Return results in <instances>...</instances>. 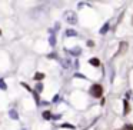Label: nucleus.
Here are the masks:
<instances>
[{
  "instance_id": "obj_1",
  "label": "nucleus",
  "mask_w": 133,
  "mask_h": 130,
  "mask_svg": "<svg viewBox=\"0 0 133 130\" xmlns=\"http://www.w3.org/2000/svg\"><path fill=\"white\" fill-rule=\"evenodd\" d=\"M90 93H92L93 97H102V94H103L102 86L100 84H93L92 86V89H90Z\"/></svg>"
},
{
  "instance_id": "obj_2",
  "label": "nucleus",
  "mask_w": 133,
  "mask_h": 130,
  "mask_svg": "<svg viewBox=\"0 0 133 130\" xmlns=\"http://www.w3.org/2000/svg\"><path fill=\"white\" fill-rule=\"evenodd\" d=\"M129 45L126 43V41H120V46H119V53L117 54H124L126 53V50H127Z\"/></svg>"
},
{
  "instance_id": "obj_3",
  "label": "nucleus",
  "mask_w": 133,
  "mask_h": 130,
  "mask_svg": "<svg viewBox=\"0 0 133 130\" xmlns=\"http://www.w3.org/2000/svg\"><path fill=\"white\" fill-rule=\"evenodd\" d=\"M89 63H90L92 66H96V67H97L99 64H100V62H99V59H96V57H92L90 60H89Z\"/></svg>"
},
{
  "instance_id": "obj_4",
  "label": "nucleus",
  "mask_w": 133,
  "mask_h": 130,
  "mask_svg": "<svg viewBox=\"0 0 133 130\" xmlns=\"http://www.w3.org/2000/svg\"><path fill=\"white\" fill-rule=\"evenodd\" d=\"M123 104H124V114H127V113L130 112V107H129V103H127V102H126V100H124V102H123Z\"/></svg>"
},
{
  "instance_id": "obj_5",
  "label": "nucleus",
  "mask_w": 133,
  "mask_h": 130,
  "mask_svg": "<svg viewBox=\"0 0 133 130\" xmlns=\"http://www.w3.org/2000/svg\"><path fill=\"white\" fill-rule=\"evenodd\" d=\"M43 77H44L43 73H36V74H35V80H42Z\"/></svg>"
},
{
  "instance_id": "obj_6",
  "label": "nucleus",
  "mask_w": 133,
  "mask_h": 130,
  "mask_svg": "<svg viewBox=\"0 0 133 130\" xmlns=\"http://www.w3.org/2000/svg\"><path fill=\"white\" fill-rule=\"evenodd\" d=\"M120 130H133V126L132 124H126V126H123V129H120Z\"/></svg>"
},
{
  "instance_id": "obj_7",
  "label": "nucleus",
  "mask_w": 133,
  "mask_h": 130,
  "mask_svg": "<svg viewBox=\"0 0 133 130\" xmlns=\"http://www.w3.org/2000/svg\"><path fill=\"white\" fill-rule=\"evenodd\" d=\"M43 117H44V119H50V117H52V114H50V112H44L43 113Z\"/></svg>"
},
{
  "instance_id": "obj_8",
  "label": "nucleus",
  "mask_w": 133,
  "mask_h": 130,
  "mask_svg": "<svg viewBox=\"0 0 133 130\" xmlns=\"http://www.w3.org/2000/svg\"><path fill=\"white\" fill-rule=\"evenodd\" d=\"M0 89H6V84L3 80H0Z\"/></svg>"
},
{
  "instance_id": "obj_9",
  "label": "nucleus",
  "mask_w": 133,
  "mask_h": 130,
  "mask_svg": "<svg viewBox=\"0 0 133 130\" xmlns=\"http://www.w3.org/2000/svg\"><path fill=\"white\" fill-rule=\"evenodd\" d=\"M105 30H107V24H105V26H103V29H102V33H105Z\"/></svg>"
},
{
  "instance_id": "obj_10",
  "label": "nucleus",
  "mask_w": 133,
  "mask_h": 130,
  "mask_svg": "<svg viewBox=\"0 0 133 130\" xmlns=\"http://www.w3.org/2000/svg\"><path fill=\"white\" fill-rule=\"evenodd\" d=\"M132 24H133V19H132Z\"/></svg>"
}]
</instances>
